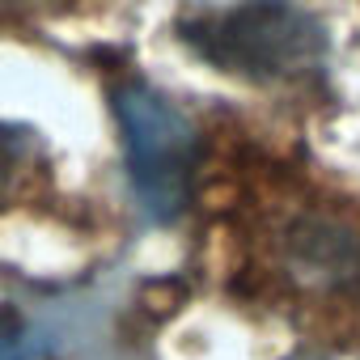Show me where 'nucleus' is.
Returning a JSON list of instances; mask_svg holds the SVG:
<instances>
[{
  "mask_svg": "<svg viewBox=\"0 0 360 360\" xmlns=\"http://www.w3.org/2000/svg\"><path fill=\"white\" fill-rule=\"evenodd\" d=\"M208 68L250 85H305L326 68V26L301 0H208L174 22Z\"/></svg>",
  "mask_w": 360,
  "mask_h": 360,
  "instance_id": "1",
  "label": "nucleus"
},
{
  "mask_svg": "<svg viewBox=\"0 0 360 360\" xmlns=\"http://www.w3.org/2000/svg\"><path fill=\"white\" fill-rule=\"evenodd\" d=\"M127 183L140 208L169 225L191 208L195 195V169H200V131L165 94L144 81H127L110 94Z\"/></svg>",
  "mask_w": 360,
  "mask_h": 360,
  "instance_id": "2",
  "label": "nucleus"
},
{
  "mask_svg": "<svg viewBox=\"0 0 360 360\" xmlns=\"http://www.w3.org/2000/svg\"><path fill=\"white\" fill-rule=\"evenodd\" d=\"M0 360H34L30 335L13 322H0Z\"/></svg>",
  "mask_w": 360,
  "mask_h": 360,
  "instance_id": "3",
  "label": "nucleus"
},
{
  "mask_svg": "<svg viewBox=\"0 0 360 360\" xmlns=\"http://www.w3.org/2000/svg\"><path fill=\"white\" fill-rule=\"evenodd\" d=\"M18 157H22V140H18V136H9L5 127H0V187H5V178L13 174Z\"/></svg>",
  "mask_w": 360,
  "mask_h": 360,
  "instance_id": "4",
  "label": "nucleus"
},
{
  "mask_svg": "<svg viewBox=\"0 0 360 360\" xmlns=\"http://www.w3.org/2000/svg\"><path fill=\"white\" fill-rule=\"evenodd\" d=\"M43 5H56V0H0V18H18V13H39Z\"/></svg>",
  "mask_w": 360,
  "mask_h": 360,
  "instance_id": "5",
  "label": "nucleus"
}]
</instances>
